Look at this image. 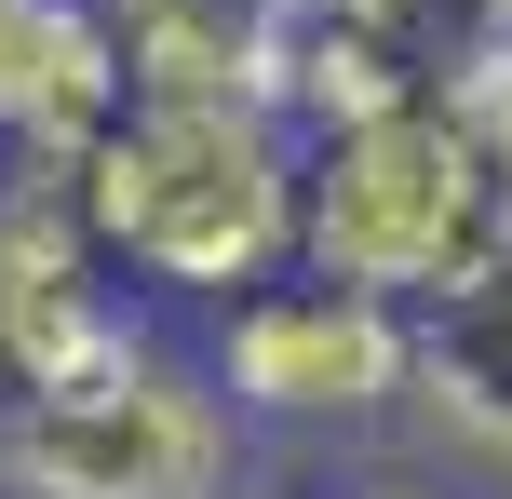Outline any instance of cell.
<instances>
[{
  "label": "cell",
  "instance_id": "7",
  "mask_svg": "<svg viewBox=\"0 0 512 499\" xmlns=\"http://www.w3.org/2000/svg\"><path fill=\"white\" fill-rule=\"evenodd\" d=\"M135 95H243L283 108V54H297V0H108Z\"/></svg>",
  "mask_w": 512,
  "mask_h": 499
},
{
  "label": "cell",
  "instance_id": "4",
  "mask_svg": "<svg viewBox=\"0 0 512 499\" xmlns=\"http://www.w3.org/2000/svg\"><path fill=\"white\" fill-rule=\"evenodd\" d=\"M203 365L256 432H378L418 405V311L337 270H283L203 324Z\"/></svg>",
  "mask_w": 512,
  "mask_h": 499
},
{
  "label": "cell",
  "instance_id": "16",
  "mask_svg": "<svg viewBox=\"0 0 512 499\" xmlns=\"http://www.w3.org/2000/svg\"><path fill=\"white\" fill-rule=\"evenodd\" d=\"M297 14H324V0H297Z\"/></svg>",
  "mask_w": 512,
  "mask_h": 499
},
{
  "label": "cell",
  "instance_id": "3",
  "mask_svg": "<svg viewBox=\"0 0 512 499\" xmlns=\"http://www.w3.org/2000/svg\"><path fill=\"white\" fill-rule=\"evenodd\" d=\"M243 405L203 351L149 338L135 365L68 392H0V499H230L243 486Z\"/></svg>",
  "mask_w": 512,
  "mask_h": 499
},
{
  "label": "cell",
  "instance_id": "8",
  "mask_svg": "<svg viewBox=\"0 0 512 499\" xmlns=\"http://www.w3.org/2000/svg\"><path fill=\"white\" fill-rule=\"evenodd\" d=\"M418 419H432L459 459L512 473V243L472 270L459 297L418 311Z\"/></svg>",
  "mask_w": 512,
  "mask_h": 499
},
{
  "label": "cell",
  "instance_id": "10",
  "mask_svg": "<svg viewBox=\"0 0 512 499\" xmlns=\"http://www.w3.org/2000/svg\"><path fill=\"white\" fill-rule=\"evenodd\" d=\"M351 14L378 27L418 81H472V68L512 41V0H351Z\"/></svg>",
  "mask_w": 512,
  "mask_h": 499
},
{
  "label": "cell",
  "instance_id": "9",
  "mask_svg": "<svg viewBox=\"0 0 512 499\" xmlns=\"http://www.w3.org/2000/svg\"><path fill=\"white\" fill-rule=\"evenodd\" d=\"M445 95V81H418L405 54L378 41V27L351 14V0H324V14H297V54H283V122L297 135H351V122H391V108Z\"/></svg>",
  "mask_w": 512,
  "mask_h": 499
},
{
  "label": "cell",
  "instance_id": "1",
  "mask_svg": "<svg viewBox=\"0 0 512 499\" xmlns=\"http://www.w3.org/2000/svg\"><path fill=\"white\" fill-rule=\"evenodd\" d=\"M81 176V216L95 243L122 257L135 297L162 311H230V297L283 284L297 270V176H310V135L283 108L243 95H135L122 135H95Z\"/></svg>",
  "mask_w": 512,
  "mask_h": 499
},
{
  "label": "cell",
  "instance_id": "12",
  "mask_svg": "<svg viewBox=\"0 0 512 499\" xmlns=\"http://www.w3.org/2000/svg\"><path fill=\"white\" fill-rule=\"evenodd\" d=\"M351 499H445V473H364Z\"/></svg>",
  "mask_w": 512,
  "mask_h": 499
},
{
  "label": "cell",
  "instance_id": "13",
  "mask_svg": "<svg viewBox=\"0 0 512 499\" xmlns=\"http://www.w3.org/2000/svg\"><path fill=\"white\" fill-rule=\"evenodd\" d=\"M230 499H297V486H270V473H243V486H230Z\"/></svg>",
  "mask_w": 512,
  "mask_h": 499
},
{
  "label": "cell",
  "instance_id": "15",
  "mask_svg": "<svg viewBox=\"0 0 512 499\" xmlns=\"http://www.w3.org/2000/svg\"><path fill=\"white\" fill-rule=\"evenodd\" d=\"M0 176H14V149H0Z\"/></svg>",
  "mask_w": 512,
  "mask_h": 499
},
{
  "label": "cell",
  "instance_id": "5",
  "mask_svg": "<svg viewBox=\"0 0 512 499\" xmlns=\"http://www.w3.org/2000/svg\"><path fill=\"white\" fill-rule=\"evenodd\" d=\"M162 324L149 297H122V257L81 216V176L14 162L0 176V392H68V378L135 365Z\"/></svg>",
  "mask_w": 512,
  "mask_h": 499
},
{
  "label": "cell",
  "instance_id": "14",
  "mask_svg": "<svg viewBox=\"0 0 512 499\" xmlns=\"http://www.w3.org/2000/svg\"><path fill=\"white\" fill-rule=\"evenodd\" d=\"M0 27H14V0H0Z\"/></svg>",
  "mask_w": 512,
  "mask_h": 499
},
{
  "label": "cell",
  "instance_id": "6",
  "mask_svg": "<svg viewBox=\"0 0 512 499\" xmlns=\"http://www.w3.org/2000/svg\"><path fill=\"white\" fill-rule=\"evenodd\" d=\"M135 68H122V27L108 0H14L0 27V149L14 162H95V135H122Z\"/></svg>",
  "mask_w": 512,
  "mask_h": 499
},
{
  "label": "cell",
  "instance_id": "11",
  "mask_svg": "<svg viewBox=\"0 0 512 499\" xmlns=\"http://www.w3.org/2000/svg\"><path fill=\"white\" fill-rule=\"evenodd\" d=\"M445 95H459V122L486 135V149H499V176H512V41H499L472 81H445Z\"/></svg>",
  "mask_w": 512,
  "mask_h": 499
},
{
  "label": "cell",
  "instance_id": "2",
  "mask_svg": "<svg viewBox=\"0 0 512 499\" xmlns=\"http://www.w3.org/2000/svg\"><path fill=\"white\" fill-rule=\"evenodd\" d=\"M512 243V176L499 149L459 122V95H418L391 122L310 135L297 176V270H337V284H378L405 311L459 297Z\"/></svg>",
  "mask_w": 512,
  "mask_h": 499
}]
</instances>
